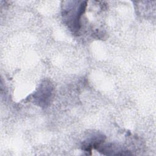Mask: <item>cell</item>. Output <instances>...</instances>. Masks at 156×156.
I'll list each match as a JSON object with an SVG mask.
<instances>
[{"label":"cell","instance_id":"6da1fadb","mask_svg":"<svg viewBox=\"0 0 156 156\" xmlns=\"http://www.w3.org/2000/svg\"><path fill=\"white\" fill-rule=\"evenodd\" d=\"M52 93V87L51 83L48 82H44L41 87L38 88V91L35 93V98L37 99V102L38 103V105L44 107L48 105L51 98Z\"/></svg>","mask_w":156,"mask_h":156}]
</instances>
